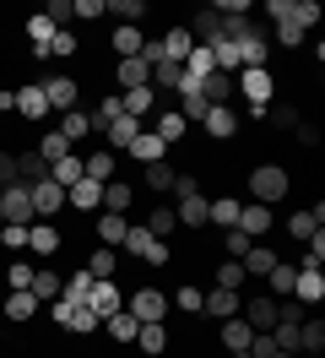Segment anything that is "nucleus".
<instances>
[{
    "label": "nucleus",
    "mask_w": 325,
    "mask_h": 358,
    "mask_svg": "<svg viewBox=\"0 0 325 358\" xmlns=\"http://www.w3.org/2000/svg\"><path fill=\"white\" fill-rule=\"evenodd\" d=\"M125 234H130V223L120 217V212H103V217H98V239H103V250L108 245H125Z\"/></svg>",
    "instance_id": "393cba45"
},
{
    "label": "nucleus",
    "mask_w": 325,
    "mask_h": 358,
    "mask_svg": "<svg viewBox=\"0 0 325 358\" xmlns=\"http://www.w3.org/2000/svg\"><path fill=\"white\" fill-rule=\"evenodd\" d=\"M136 342H141V353H168V331H163V320H157V326H141V331H136Z\"/></svg>",
    "instance_id": "c9c22d12"
},
{
    "label": "nucleus",
    "mask_w": 325,
    "mask_h": 358,
    "mask_svg": "<svg viewBox=\"0 0 325 358\" xmlns=\"http://www.w3.org/2000/svg\"><path fill=\"white\" fill-rule=\"evenodd\" d=\"M87 310L98 315V320H108V315H120V310H125V299H120V288H114V277L92 282V293H87Z\"/></svg>",
    "instance_id": "0eeeda50"
},
{
    "label": "nucleus",
    "mask_w": 325,
    "mask_h": 358,
    "mask_svg": "<svg viewBox=\"0 0 325 358\" xmlns=\"http://www.w3.org/2000/svg\"><path fill=\"white\" fill-rule=\"evenodd\" d=\"M179 136H185V120H179V109H173V114H157V141H163V147H173Z\"/></svg>",
    "instance_id": "79ce46f5"
},
{
    "label": "nucleus",
    "mask_w": 325,
    "mask_h": 358,
    "mask_svg": "<svg viewBox=\"0 0 325 358\" xmlns=\"http://www.w3.org/2000/svg\"><path fill=\"white\" fill-rule=\"evenodd\" d=\"M125 310L136 315L141 326H157V320H168V293H157V288H136Z\"/></svg>",
    "instance_id": "20e7f679"
},
{
    "label": "nucleus",
    "mask_w": 325,
    "mask_h": 358,
    "mask_svg": "<svg viewBox=\"0 0 325 358\" xmlns=\"http://www.w3.org/2000/svg\"><path fill=\"white\" fill-rule=\"evenodd\" d=\"M238 212H244V201L222 196V201H212V206H206V223H217V228H233V223H238Z\"/></svg>",
    "instance_id": "cd10ccee"
},
{
    "label": "nucleus",
    "mask_w": 325,
    "mask_h": 358,
    "mask_svg": "<svg viewBox=\"0 0 325 358\" xmlns=\"http://www.w3.org/2000/svg\"><path fill=\"white\" fill-rule=\"evenodd\" d=\"M103 326H108V336H114V342H136V331H141V320H136V315H130V310L108 315Z\"/></svg>",
    "instance_id": "2f4dec72"
},
{
    "label": "nucleus",
    "mask_w": 325,
    "mask_h": 358,
    "mask_svg": "<svg viewBox=\"0 0 325 358\" xmlns=\"http://www.w3.org/2000/svg\"><path fill=\"white\" fill-rule=\"evenodd\" d=\"M55 33H60V27L49 22L43 11H33V17H27V38H33V49H49V38H55Z\"/></svg>",
    "instance_id": "e433bc0d"
},
{
    "label": "nucleus",
    "mask_w": 325,
    "mask_h": 358,
    "mask_svg": "<svg viewBox=\"0 0 325 358\" xmlns=\"http://www.w3.org/2000/svg\"><path fill=\"white\" fill-rule=\"evenodd\" d=\"M120 103H125L130 120H141V114L157 109V92H152V87H136V92H120Z\"/></svg>",
    "instance_id": "bb28decb"
},
{
    "label": "nucleus",
    "mask_w": 325,
    "mask_h": 358,
    "mask_svg": "<svg viewBox=\"0 0 325 358\" xmlns=\"http://www.w3.org/2000/svg\"><path fill=\"white\" fill-rule=\"evenodd\" d=\"M0 98H6V82H0Z\"/></svg>",
    "instance_id": "0e129e2a"
},
{
    "label": "nucleus",
    "mask_w": 325,
    "mask_h": 358,
    "mask_svg": "<svg viewBox=\"0 0 325 358\" xmlns=\"http://www.w3.org/2000/svg\"><path fill=\"white\" fill-rule=\"evenodd\" d=\"M168 304H179L185 315H201V288H190V282H185V288H179V293L168 299Z\"/></svg>",
    "instance_id": "3c124183"
},
{
    "label": "nucleus",
    "mask_w": 325,
    "mask_h": 358,
    "mask_svg": "<svg viewBox=\"0 0 325 358\" xmlns=\"http://www.w3.org/2000/svg\"><path fill=\"white\" fill-rule=\"evenodd\" d=\"M60 136H65V141H71V147H76V141H82V136H92V120H87L82 109H71V114H60Z\"/></svg>",
    "instance_id": "72a5a7b5"
},
{
    "label": "nucleus",
    "mask_w": 325,
    "mask_h": 358,
    "mask_svg": "<svg viewBox=\"0 0 325 358\" xmlns=\"http://www.w3.org/2000/svg\"><path fill=\"white\" fill-rule=\"evenodd\" d=\"M315 212H293V223H287V234H293V239H309V234H315Z\"/></svg>",
    "instance_id": "864d4df0"
},
{
    "label": "nucleus",
    "mask_w": 325,
    "mask_h": 358,
    "mask_svg": "<svg viewBox=\"0 0 325 358\" xmlns=\"http://www.w3.org/2000/svg\"><path fill=\"white\" fill-rule=\"evenodd\" d=\"M98 136H108L114 147H130V141L141 136V120H130V114H120V120H114V125H103Z\"/></svg>",
    "instance_id": "a878e982"
},
{
    "label": "nucleus",
    "mask_w": 325,
    "mask_h": 358,
    "mask_svg": "<svg viewBox=\"0 0 325 358\" xmlns=\"http://www.w3.org/2000/svg\"><path fill=\"white\" fill-rule=\"evenodd\" d=\"M43 17H49L55 27H65V22H71V0H49V11H43Z\"/></svg>",
    "instance_id": "4d7b16f0"
},
{
    "label": "nucleus",
    "mask_w": 325,
    "mask_h": 358,
    "mask_svg": "<svg viewBox=\"0 0 325 358\" xmlns=\"http://www.w3.org/2000/svg\"><path fill=\"white\" fill-rule=\"evenodd\" d=\"M65 201L76 206V212H98V206H103V185H92V179H76V185L65 190Z\"/></svg>",
    "instance_id": "ddd939ff"
},
{
    "label": "nucleus",
    "mask_w": 325,
    "mask_h": 358,
    "mask_svg": "<svg viewBox=\"0 0 325 358\" xmlns=\"http://www.w3.org/2000/svg\"><path fill=\"white\" fill-rule=\"evenodd\" d=\"M87 293H92V271H71L65 288H60V299L65 304H87Z\"/></svg>",
    "instance_id": "7c9ffc66"
},
{
    "label": "nucleus",
    "mask_w": 325,
    "mask_h": 358,
    "mask_svg": "<svg viewBox=\"0 0 325 358\" xmlns=\"http://www.w3.org/2000/svg\"><path fill=\"white\" fill-rule=\"evenodd\" d=\"M27 250H33V255H55V250H60V228L55 223H27Z\"/></svg>",
    "instance_id": "f3484780"
},
{
    "label": "nucleus",
    "mask_w": 325,
    "mask_h": 358,
    "mask_svg": "<svg viewBox=\"0 0 325 358\" xmlns=\"http://www.w3.org/2000/svg\"><path fill=\"white\" fill-rule=\"evenodd\" d=\"M238 234H250V239H260V234H271V206H260V201H250L244 212H238Z\"/></svg>",
    "instance_id": "9b49d317"
},
{
    "label": "nucleus",
    "mask_w": 325,
    "mask_h": 358,
    "mask_svg": "<svg viewBox=\"0 0 325 358\" xmlns=\"http://www.w3.org/2000/svg\"><path fill=\"white\" fill-rule=\"evenodd\" d=\"M250 342H255V331H250V326H244V320H222V348H228V353H250Z\"/></svg>",
    "instance_id": "aec40b11"
},
{
    "label": "nucleus",
    "mask_w": 325,
    "mask_h": 358,
    "mask_svg": "<svg viewBox=\"0 0 325 358\" xmlns=\"http://www.w3.org/2000/svg\"><path fill=\"white\" fill-rule=\"evenodd\" d=\"M266 358H298V353H282V348H277V353H266Z\"/></svg>",
    "instance_id": "052dcab7"
},
{
    "label": "nucleus",
    "mask_w": 325,
    "mask_h": 358,
    "mask_svg": "<svg viewBox=\"0 0 325 358\" xmlns=\"http://www.w3.org/2000/svg\"><path fill=\"white\" fill-rule=\"evenodd\" d=\"M217 288H244V266H238V261H222V271H217Z\"/></svg>",
    "instance_id": "09e8293b"
},
{
    "label": "nucleus",
    "mask_w": 325,
    "mask_h": 358,
    "mask_svg": "<svg viewBox=\"0 0 325 358\" xmlns=\"http://www.w3.org/2000/svg\"><path fill=\"white\" fill-rule=\"evenodd\" d=\"M0 217H6V223H33V185H17V179H11V185H6V190H0Z\"/></svg>",
    "instance_id": "7ed1b4c3"
},
{
    "label": "nucleus",
    "mask_w": 325,
    "mask_h": 358,
    "mask_svg": "<svg viewBox=\"0 0 325 358\" xmlns=\"http://www.w3.org/2000/svg\"><path fill=\"white\" fill-rule=\"evenodd\" d=\"M141 179H147V190H173V185H179V174L168 169V157H163V163H147Z\"/></svg>",
    "instance_id": "58836bf2"
},
{
    "label": "nucleus",
    "mask_w": 325,
    "mask_h": 358,
    "mask_svg": "<svg viewBox=\"0 0 325 358\" xmlns=\"http://www.w3.org/2000/svg\"><path fill=\"white\" fill-rule=\"evenodd\" d=\"M0 310L11 315V320H33V315H38V299H33V293H6Z\"/></svg>",
    "instance_id": "c756f323"
},
{
    "label": "nucleus",
    "mask_w": 325,
    "mask_h": 358,
    "mask_svg": "<svg viewBox=\"0 0 325 358\" xmlns=\"http://www.w3.org/2000/svg\"><path fill=\"white\" fill-rule=\"evenodd\" d=\"M293 277H298V266H282V261H277L271 271H266V282H271V293H293Z\"/></svg>",
    "instance_id": "37998d69"
},
{
    "label": "nucleus",
    "mask_w": 325,
    "mask_h": 358,
    "mask_svg": "<svg viewBox=\"0 0 325 358\" xmlns=\"http://www.w3.org/2000/svg\"><path fill=\"white\" fill-rule=\"evenodd\" d=\"M141 228H147L152 239H163V245H168V234L179 228V217H173V206H157V212H152V217H147Z\"/></svg>",
    "instance_id": "473e14b6"
},
{
    "label": "nucleus",
    "mask_w": 325,
    "mask_h": 358,
    "mask_svg": "<svg viewBox=\"0 0 325 358\" xmlns=\"http://www.w3.org/2000/svg\"><path fill=\"white\" fill-rule=\"evenodd\" d=\"M27 288H33V266L11 261V293H27Z\"/></svg>",
    "instance_id": "6e6d98bb"
},
{
    "label": "nucleus",
    "mask_w": 325,
    "mask_h": 358,
    "mask_svg": "<svg viewBox=\"0 0 325 358\" xmlns=\"http://www.w3.org/2000/svg\"><path fill=\"white\" fill-rule=\"evenodd\" d=\"M17 179V152H0V190Z\"/></svg>",
    "instance_id": "13d9d810"
},
{
    "label": "nucleus",
    "mask_w": 325,
    "mask_h": 358,
    "mask_svg": "<svg viewBox=\"0 0 325 358\" xmlns=\"http://www.w3.org/2000/svg\"><path fill=\"white\" fill-rule=\"evenodd\" d=\"M201 125H206V136H212V141H233L238 114L228 109V103H217V109H206V120H201Z\"/></svg>",
    "instance_id": "9d476101"
},
{
    "label": "nucleus",
    "mask_w": 325,
    "mask_h": 358,
    "mask_svg": "<svg viewBox=\"0 0 325 358\" xmlns=\"http://www.w3.org/2000/svg\"><path fill=\"white\" fill-rule=\"evenodd\" d=\"M201 98H206V103H228V98H233V76H222V71H212V76H206V82H201Z\"/></svg>",
    "instance_id": "4be33fe9"
},
{
    "label": "nucleus",
    "mask_w": 325,
    "mask_h": 358,
    "mask_svg": "<svg viewBox=\"0 0 325 358\" xmlns=\"http://www.w3.org/2000/svg\"><path fill=\"white\" fill-rule=\"evenodd\" d=\"M212 71H217V60H212V49H206V44H195L190 55H185V76H190V82H206Z\"/></svg>",
    "instance_id": "412c9836"
},
{
    "label": "nucleus",
    "mask_w": 325,
    "mask_h": 358,
    "mask_svg": "<svg viewBox=\"0 0 325 358\" xmlns=\"http://www.w3.org/2000/svg\"><path fill=\"white\" fill-rule=\"evenodd\" d=\"M130 201H136V190H130V185H103V212H120V217H125Z\"/></svg>",
    "instance_id": "4c0bfd02"
},
{
    "label": "nucleus",
    "mask_w": 325,
    "mask_h": 358,
    "mask_svg": "<svg viewBox=\"0 0 325 358\" xmlns=\"http://www.w3.org/2000/svg\"><path fill=\"white\" fill-rule=\"evenodd\" d=\"M38 87H43V98H49V109H60V114H71L76 98H82V87H76L71 76H43Z\"/></svg>",
    "instance_id": "423d86ee"
},
{
    "label": "nucleus",
    "mask_w": 325,
    "mask_h": 358,
    "mask_svg": "<svg viewBox=\"0 0 325 358\" xmlns=\"http://www.w3.org/2000/svg\"><path fill=\"white\" fill-rule=\"evenodd\" d=\"M60 288H65V277L60 271H43V266H33V299H38V304H49V299H60Z\"/></svg>",
    "instance_id": "6ab92c4d"
},
{
    "label": "nucleus",
    "mask_w": 325,
    "mask_h": 358,
    "mask_svg": "<svg viewBox=\"0 0 325 358\" xmlns=\"http://www.w3.org/2000/svg\"><path fill=\"white\" fill-rule=\"evenodd\" d=\"M87 271H92V282H103V277H114V250H92V261H87Z\"/></svg>",
    "instance_id": "a18cd8bd"
},
{
    "label": "nucleus",
    "mask_w": 325,
    "mask_h": 358,
    "mask_svg": "<svg viewBox=\"0 0 325 358\" xmlns=\"http://www.w3.org/2000/svg\"><path fill=\"white\" fill-rule=\"evenodd\" d=\"M11 109H17L22 120H43V114H49V98H43L38 82H27V87H11Z\"/></svg>",
    "instance_id": "6e6552de"
},
{
    "label": "nucleus",
    "mask_w": 325,
    "mask_h": 358,
    "mask_svg": "<svg viewBox=\"0 0 325 358\" xmlns=\"http://www.w3.org/2000/svg\"><path fill=\"white\" fill-rule=\"evenodd\" d=\"M0 299H6V293H0Z\"/></svg>",
    "instance_id": "69168bd1"
},
{
    "label": "nucleus",
    "mask_w": 325,
    "mask_h": 358,
    "mask_svg": "<svg viewBox=\"0 0 325 358\" xmlns=\"http://www.w3.org/2000/svg\"><path fill=\"white\" fill-rule=\"evenodd\" d=\"M141 44H147V38H141V27H114V55H120V60H136Z\"/></svg>",
    "instance_id": "c85d7f7f"
},
{
    "label": "nucleus",
    "mask_w": 325,
    "mask_h": 358,
    "mask_svg": "<svg viewBox=\"0 0 325 358\" xmlns=\"http://www.w3.org/2000/svg\"><path fill=\"white\" fill-rule=\"evenodd\" d=\"M125 152L136 157V163H163V157H168V147L157 141V131H141V136H136V141L125 147Z\"/></svg>",
    "instance_id": "dca6fc26"
},
{
    "label": "nucleus",
    "mask_w": 325,
    "mask_h": 358,
    "mask_svg": "<svg viewBox=\"0 0 325 358\" xmlns=\"http://www.w3.org/2000/svg\"><path fill=\"white\" fill-rule=\"evenodd\" d=\"M298 358H320V353H298Z\"/></svg>",
    "instance_id": "680f3d73"
},
{
    "label": "nucleus",
    "mask_w": 325,
    "mask_h": 358,
    "mask_svg": "<svg viewBox=\"0 0 325 358\" xmlns=\"http://www.w3.org/2000/svg\"><path fill=\"white\" fill-rule=\"evenodd\" d=\"M0 245L6 250H27V228L22 223H0Z\"/></svg>",
    "instance_id": "8fccbe9b"
},
{
    "label": "nucleus",
    "mask_w": 325,
    "mask_h": 358,
    "mask_svg": "<svg viewBox=\"0 0 325 358\" xmlns=\"http://www.w3.org/2000/svg\"><path fill=\"white\" fill-rule=\"evenodd\" d=\"M238 266H244V277H266V271L277 266V255H271L266 245H250V250H244V261H238Z\"/></svg>",
    "instance_id": "5701e85b"
},
{
    "label": "nucleus",
    "mask_w": 325,
    "mask_h": 358,
    "mask_svg": "<svg viewBox=\"0 0 325 358\" xmlns=\"http://www.w3.org/2000/svg\"><path fill=\"white\" fill-rule=\"evenodd\" d=\"M49 179H55L60 190H71V185L82 179V157H76V152H65L60 163H49Z\"/></svg>",
    "instance_id": "b1692460"
},
{
    "label": "nucleus",
    "mask_w": 325,
    "mask_h": 358,
    "mask_svg": "<svg viewBox=\"0 0 325 358\" xmlns=\"http://www.w3.org/2000/svg\"><path fill=\"white\" fill-rule=\"evenodd\" d=\"M282 22H298L303 33H309V27H320V6H315V0H293V6H287V17H282Z\"/></svg>",
    "instance_id": "f704fd0d"
},
{
    "label": "nucleus",
    "mask_w": 325,
    "mask_h": 358,
    "mask_svg": "<svg viewBox=\"0 0 325 358\" xmlns=\"http://www.w3.org/2000/svg\"><path fill=\"white\" fill-rule=\"evenodd\" d=\"M103 17V0H71V22H98Z\"/></svg>",
    "instance_id": "49530a36"
},
{
    "label": "nucleus",
    "mask_w": 325,
    "mask_h": 358,
    "mask_svg": "<svg viewBox=\"0 0 325 358\" xmlns=\"http://www.w3.org/2000/svg\"><path fill=\"white\" fill-rule=\"evenodd\" d=\"M303 38H309V33H303L298 22H277V44H287V49H298Z\"/></svg>",
    "instance_id": "5fc2aeb1"
},
{
    "label": "nucleus",
    "mask_w": 325,
    "mask_h": 358,
    "mask_svg": "<svg viewBox=\"0 0 325 358\" xmlns=\"http://www.w3.org/2000/svg\"><path fill=\"white\" fill-rule=\"evenodd\" d=\"M282 196H287V169H282V163H260L255 174H250V201L271 206V201H282Z\"/></svg>",
    "instance_id": "f257e3e1"
},
{
    "label": "nucleus",
    "mask_w": 325,
    "mask_h": 358,
    "mask_svg": "<svg viewBox=\"0 0 325 358\" xmlns=\"http://www.w3.org/2000/svg\"><path fill=\"white\" fill-rule=\"evenodd\" d=\"M173 190H179V212H173V217H179V223L185 228H206V196H201V185H195L190 174H179V185H173Z\"/></svg>",
    "instance_id": "f03ea898"
},
{
    "label": "nucleus",
    "mask_w": 325,
    "mask_h": 358,
    "mask_svg": "<svg viewBox=\"0 0 325 358\" xmlns=\"http://www.w3.org/2000/svg\"><path fill=\"white\" fill-rule=\"evenodd\" d=\"M228 358H250V353H228Z\"/></svg>",
    "instance_id": "e2e57ef3"
},
{
    "label": "nucleus",
    "mask_w": 325,
    "mask_h": 358,
    "mask_svg": "<svg viewBox=\"0 0 325 358\" xmlns=\"http://www.w3.org/2000/svg\"><path fill=\"white\" fill-rule=\"evenodd\" d=\"M271 120H277V125H287V131H298V109H293V103H282Z\"/></svg>",
    "instance_id": "bf43d9fd"
},
{
    "label": "nucleus",
    "mask_w": 325,
    "mask_h": 358,
    "mask_svg": "<svg viewBox=\"0 0 325 358\" xmlns=\"http://www.w3.org/2000/svg\"><path fill=\"white\" fill-rule=\"evenodd\" d=\"M157 44H163V60H173V66H185V55L195 49V38H190V27H168V33L157 38Z\"/></svg>",
    "instance_id": "2eb2a0df"
},
{
    "label": "nucleus",
    "mask_w": 325,
    "mask_h": 358,
    "mask_svg": "<svg viewBox=\"0 0 325 358\" xmlns=\"http://www.w3.org/2000/svg\"><path fill=\"white\" fill-rule=\"evenodd\" d=\"M293 299H298V304H320L325 299V271H298V277H293Z\"/></svg>",
    "instance_id": "a211bd4d"
},
{
    "label": "nucleus",
    "mask_w": 325,
    "mask_h": 358,
    "mask_svg": "<svg viewBox=\"0 0 325 358\" xmlns=\"http://www.w3.org/2000/svg\"><path fill=\"white\" fill-rule=\"evenodd\" d=\"M65 152H71V141H65L60 131H49V136H38V157H43V163H60Z\"/></svg>",
    "instance_id": "ea45409f"
},
{
    "label": "nucleus",
    "mask_w": 325,
    "mask_h": 358,
    "mask_svg": "<svg viewBox=\"0 0 325 358\" xmlns=\"http://www.w3.org/2000/svg\"><path fill=\"white\" fill-rule=\"evenodd\" d=\"M82 179H92V185H108V179H114V152H108V147L87 152V157H82Z\"/></svg>",
    "instance_id": "4468645a"
},
{
    "label": "nucleus",
    "mask_w": 325,
    "mask_h": 358,
    "mask_svg": "<svg viewBox=\"0 0 325 358\" xmlns=\"http://www.w3.org/2000/svg\"><path fill=\"white\" fill-rule=\"evenodd\" d=\"M179 98H185V109H179V120H185V125H190V120H206V109H212V103H206L201 92H179Z\"/></svg>",
    "instance_id": "c03bdc74"
},
{
    "label": "nucleus",
    "mask_w": 325,
    "mask_h": 358,
    "mask_svg": "<svg viewBox=\"0 0 325 358\" xmlns=\"http://www.w3.org/2000/svg\"><path fill=\"white\" fill-rule=\"evenodd\" d=\"M17 174H22V185H38V179H49V169H43L38 152H22L17 157Z\"/></svg>",
    "instance_id": "a19ab883"
},
{
    "label": "nucleus",
    "mask_w": 325,
    "mask_h": 358,
    "mask_svg": "<svg viewBox=\"0 0 325 358\" xmlns=\"http://www.w3.org/2000/svg\"><path fill=\"white\" fill-rule=\"evenodd\" d=\"M114 76H120V92L152 87V66H147V60H141V55H136V60H120V71H114Z\"/></svg>",
    "instance_id": "f8f14e48"
},
{
    "label": "nucleus",
    "mask_w": 325,
    "mask_h": 358,
    "mask_svg": "<svg viewBox=\"0 0 325 358\" xmlns=\"http://www.w3.org/2000/svg\"><path fill=\"white\" fill-rule=\"evenodd\" d=\"M125 250H130V255H141V261H152V266H163V261H168V245H163V239H152L141 223H130Z\"/></svg>",
    "instance_id": "39448f33"
},
{
    "label": "nucleus",
    "mask_w": 325,
    "mask_h": 358,
    "mask_svg": "<svg viewBox=\"0 0 325 358\" xmlns=\"http://www.w3.org/2000/svg\"><path fill=\"white\" fill-rule=\"evenodd\" d=\"M222 234H228V261H244V250L255 245V239H250V234H238V228H222Z\"/></svg>",
    "instance_id": "603ef678"
},
{
    "label": "nucleus",
    "mask_w": 325,
    "mask_h": 358,
    "mask_svg": "<svg viewBox=\"0 0 325 358\" xmlns=\"http://www.w3.org/2000/svg\"><path fill=\"white\" fill-rule=\"evenodd\" d=\"M238 304H244V299H238L233 288H212V293H201V315H217V320H233Z\"/></svg>",
    "instance_id": "1a4fd4ad"
},
{
    "label": "nucleus",
    "mask_w": 325,
    "mask_h": 358,
    "mask_svg": "<svg viewBox=\"0 0 325 358\" xmlns=\"http://www.w3.org/2000/svg\"><path fill=\"white\" fill-rule=\"evenodd\" d=\"M60 55H76V33H71V27H60V33L49 38V60H60Z\"/></svg>",
    "instance_id": "de8ad7c7"
},
{
    "label": "nucleus",
    "mask_w": 325,
    "mask_h": 358,
    "mask_svg": "<svg viewBox=\"0 0 325 358\" xmlns=\"http://www.w3.org/2000/svg\"><path fill=\"white\" fill-rule=\"evenodd\" d=\"M0 223H6V217H0Z\"/></svg>",
    "instance_id": "338daca9"
}]
</instances>
